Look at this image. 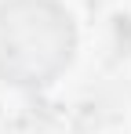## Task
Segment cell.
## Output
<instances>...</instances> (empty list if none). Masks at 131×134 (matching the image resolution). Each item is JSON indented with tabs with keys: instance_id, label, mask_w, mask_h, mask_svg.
I'll use <instances>...</instances> for the list:
<instances>
[{
	"instance_id": "1",
	"label": "cell",
	"mask_w": 131,
	"mask_h": 134,
	"mask_svg": "<svg viewBox=\"0 0 131 134\" xmlns=\"http://www.w3.org/2000/svg\"><path fill=\"white\" fill-rule=\"evenodd\" d=\"M73 25L51 0H11L0 7V76L7 83H47L69 62Z\"/></svg>"
}]
</instances>
